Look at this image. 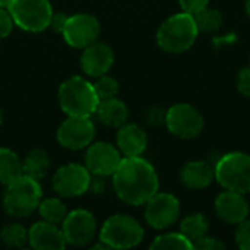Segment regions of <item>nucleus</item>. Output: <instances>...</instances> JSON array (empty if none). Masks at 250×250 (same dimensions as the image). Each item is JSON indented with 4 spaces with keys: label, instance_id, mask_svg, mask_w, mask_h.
Wrapping results in <instances>:
<instances>
[{
    "label": "nucleus",
    "instance_id": "nucleus-1",
    "mask_svg": "<svg viewBox=\"0 0 250 250\" xmlns=\"http://www.w3.org/2000/svg\"><path fill=\"white\" fill-rule=\"evenodd\" d=\"M113 188L123 202L133 207L145 205L158 192V174L146 160L125 157L113 173Z\"/></svg>",
    "mask_w": 250,
    "mask_h": 250
},
{
    "label": "nucleus",
    "instance_id": "nucleus-2",
    "mask_svg": "<svg viewBox=\"0 0 250 250\" xmlns=\"http://www.w3.org/2000/svg\"><path fill=\"white\" fill-rule=\"evenodd\" d=\"M198 26L193 15L180 12L166 19L157 31V42L167 53L188 51L198 38Z\"/></svg>",
    "mask_w": 250,
    "mask_h": 250
},
{
    "label": "nucleus",
    "instance_id": "nucleus-3",
    "mask_svg": "<svg viewBox=\"0 0 250 250\" xmlns=\"http://www.w3.org/2000/svg\"><path fill=\"white\" fill-rule=\"evenodd\" d=\"M98 103L94 85L82 76H72L59 88V105L67 116L91 117Z\"/></svg>",
    "mask_w": 250,
    "mask_h": 250
},
{
    "label": "nucleus",
    "instance_id": "nucleus-4",
    "mask_svg": "<svg viewBox=\"0 0 250 250\" xmlns=\"http://www.w3.org/2000/svg\"><path fill=\"white\" fill-rule=\"evenodd\" d=\"M41 198L42 189L40 186V180L22 174L12 183L6 185V190L3 195V208L12 217H28L35 209H38Z\"/></svg>",
    "mask_w": 250,
    "mask_h": 250
},
{
    "label": "nucleus",
    "instance_id": "nucleus-5",
    "mask_svg": "<svg viewBox=\"0 0 250 250\" xmlns=\"http://www.w3.org/2000/svg\"><path fill=\"white\" fill-rule=\"evenodd\" d=\"M215 180L226 189L243 195L250 193V155L245 152H229L223 155L215 167Z\"/></svg>",
    "mask_w": 250,
    "mask_h": 250
},
{
    "label": "nucleus",
    "instance_id": "nucleus-6",
    "mask_svg": "<svg viewBox=\"0 0 250 250\" xmlns=\"http://www.w3.org/2000/svg\"><path fill=\"white\" fill-rule=\"evenodd\" d=\"M144 234L142 226L135 218L117 214L103 224L100 240L105 243L108 249H130L142 242Z\"/></svg>",
    "mask_w": 250,
    "mask_h": 250
},
{
    "label": "nucleus",
    "instance_id": "nucleus-7",
    "mask_svg": "<svg viewBox=\"0 0 250 250\" xmlns=\"http://www.w3.org/2000/svg\"><path fill=\"white\" fill-rule=\"evenodd\" d=\"M7 10L13 23L28 32H41L51 23L50 0H12Z\"/></svg>",
    "mask_w": 250,
    "mask_h": 250
},
{
    "label": "nucleus",
    "instance_id": "nucleus-8",
    "mask_svg": "<svg viewBox=\"0 0 250 250\" xmlns=\"http://www.w3.org/2000/svg\"><path fill=\"white\" fill-rule=\"evenodd\" d=\"M166 126L180 139H193L201 135L205 120L190 104H176L166 111Z\"/></svg>",
    "mask_w": 250,
    "mask_h": 250
},
{
    "label": "nucleus",
    "instance_id": "nucleus-9",
    "mask_svg": "<svg viewBox=\"0 0 250 250\" xmlns=\"http://www.w3.org/2000/svg\"><path fill=\"white\" fill-rule=\"evenodd\" d=\"M101 25L98 19L88 13H76L67 16L62 35L73 48H85L95 42L100 37Z\"/></svg>",
    "mask_w": 250,
    "mask_h": 250
},
{
    "label": "nucleus",
    "instance_id": "nucleus-10",
    "mask_svg": "<svg viewBox=\"0 0 250 250\" xmlns=\"http://www.w3.org/2000/svg\"><path fill=\"white\" fill-rule=\"evenodd\" d=\"M95 126L89 117L69 116L57 129V141L63 148L78 151L92 144Z\"/></svg>",
    "mask_w": 250,
    "mask_h": 250
},
{
    "label": "nucleus",
    "instance_id": "nucleus-11",
    "mask_svg": "<svg viewBox=\"0 0 250 250\" xmlns=\"http://www.w3.org/2000/svg\"><path fill=\"white\" fill-rule=\"evenodd\" d=\"M54 190L64 198H75L83 195L91 188V173L85 166L66 164L60 167L53 177Z\"/></svg>",
    "mask_w": 250,
    "mask_h": 250
},
{
    "label": "nucleus",
    "instance_id": "nucleus-12",
    "mask_svg": "<svg viewBox=\"0 0 250 250\" xmlns=\"http://www.w3.org/2000/svg\"><path fill=\"white\" fill-rule=\"evenodd\" d=\"M145 205V220L155 230L173 226L180 217V202L171 193L157 192Z\"/></svg>",
    "mask_w": 250,
    "mask_h": 250
},
{
    "label": "nucleus",
    "instance_id": "nucleus-13",
    "mask_svg": "<svg viewBox=\"0 0 250 250\" xmlns=\"http://www.w3.org/2000/svg\"><path fill=\"white\" fill-rule=\"evenodd\" d=\"M62 231L67 245L85 246L97 233V221L92 212L86 209H75L67 212L62 223Z\"/></svg>",
    "mask_w": 250,
    "mask_h": 250
},
{
    "label": "nucleus",
    "instance_id": "nucleus-14",
    "mask_svg": "<svg viewBox=\"0 0 250 250\" xmlns=\"http://www.w3.org/2000/svg\"><path fill=\"white\" fill-rule=\"evenodd\" d=\"M122 152L111 144L97 142L88 146L85 154V167L95 176H113L122 163Z\"/></svg>",
    "mask_w": 250,
    "mask_h": 250
},
{
    "label": "nucleus",
    "instance_id": "nucleus-15",
    "mask_svg": "<svg viewBox=\"0 0 250 250\" xmlns=\"http://www.w3.org/2000/svg\"><path fill=\"white\" fill-rule=\"evenodd\" d=\"M114 62V53L105 42H92L83 48L81 56V67L91 78H100L105 75Z\"/></svg>",
    "mask_w": 250,
    "mask_h": 250
},
{
    "label": "nucleus",
    "instance_id": "nucleus-16",
    "mask_svg": "<svg viewBox=\"0 0 250 250\" xmlns=\"http://www.w3.org/2000/svg\"><path fill=\"white\" fill-rule=\"evenodd\" d=\"M215 212L227 224H240L249 217L250 208L243 193L226 190L215 199Z\"/></svg>",
    "mask_w": 250,
    "mask_h": 250
},
{
    "label": "nucleus",
    "instance_id": "nucleus-17",
    "mask_svg": "<svg viewBox=\"0 0 250 250\" xmlns=\"http://www.w3.org/2000/svg\"><path fill=\"white\" fill-rule=\"evenodd\" d=\"M28 242L34 249L38 250H62L67 246L62 229L57 224L47 221L35 223L28 230Z\"/></svg>",
    "mask_w": 250,
    "mask_h": 250
},
{
    "label": "nucleus",
    "instance_id": "nucleus-18",
    "mask_svg": "<svg viewBox=\"0 0 250 250\" xmlns=\"http://www.w3.org/2000/svg\"><path fill=\"white\" fill-rule=\"evenodd\" d=\"M145 130L135 123H125L117 133V148L125 157H141L146 149Z\"/></svg>",
    "mask_w": 250,
    "mask_h": 250
},
{
    "label": "nucleus",
    "instance_id": "nucleus-19",
    "mask_svg": "<svg viewBox=\"0 0 250 250\" xmlns=\"http://www.w3.org/2000/svg\"><path fill=\"white\" fill-rule=\"evenodd\" d=\"M214 180V167L205 161H190L182 170V183L189 189H205Z\"/></svg>",
    "mask_w": 250,
    "mask_h": 250
},
{
    "label": "nucleus",
    "instance_id": "nucleus-20",
    "mask_svg": "<svg viewBox=\"0 0 250 250\" xmlns=\"http://www.w3.org/2000/svg\"><path fill=\"white\" fill-rule=\"evenodd\" d=\"M95 114L104 125H108L113 127L123 126L125 123H127V119H129L127 105L116 97L101 100L97 105Z\"/></svg>",
    "mask_w": 250,
    "mask_h": 250
},
{
    "label": "nucleus",
    "instance_id": "nucleus-21",
    "mask_svg": "<svg viewBox=\"0 0 250 250\" xmlns=\"http://www.w3.org/2000/svg\"><path fill=\"white\" fill-rule=\"evenodd\" d=\"M50 168V157L42 149H32L22 161V174L41 180Z\"/></svg>",
    "mask_w": 250,
    "mask_h": 250
},
{
    "label": "nucleus",
    "instance_id": "nucleus-22",
    "mask_svg": "<svg viewBox=\"0 0 250 250\" xmlns=\"http://www.w3.org/2000/svg\"><path fill=\"white\" fill-rule=\"evenodd\" d=\"M22 176V161L18 154L9 148H0V183L9 185Z\"/></svg>",
    "mask_w": 250,
    "mask_h": 250
},
{
    "label": "nucleus",
    "instance_id": "nucleus-23",
    "mask_svg": "<svg viewBox=\"0 0 250 250\" xmlns=\"http://www.w3.org/2000/svg\"><path fill=\"white\" fill-rule=\"evenodd\" d=\"M208 229L209 223L204 214H190L186 218H183L180 224V233L192 243L207 236Z\"/></svg>",
    "mask_w": 250,
    "mask_h": 250
},
{
    "label": "nucleus",
    "instance_id": "nucleus-24",
    "mask_svg": "<svg viewBox=\"0 0 250 250\" xmlns=\"http://www.w3.org/2000/svg\"><path fill=\"white\" fill-rule=\"evenodd\" d=\"M38 211H40V215L44 221L51 223V224H57V226L62 224L67 215L66 205L56 198H48V199L41 201L38 205Z\"/></svg>",
    "mask_w": 250,
    "mask_h": 250
},
{
    "label": "nucleus",
    "instance_id": "nucleus-25",
    "mask_svg": "<svg viewBox=\"0 0 250 250\" xmlns=\"http://www.w3.org/2000/svg\"><path fill=\"white\" fill-rule=\"evenodd\" d=\"M151 249L190 250L193 249V243L182 233H166L154 239V242L151 243Z\"/></svg>",
    "mask_w": 250,
    "mask_h": 250
},
{
    "label": "nucleus",
    "instance_id": "nucleus-26",
    "mask_svg": "<svg viewBox=\"0 0 250 250\" xmlns=\"http://www.w3.org/2000/svg\"><path fill=\"white\" fill-rule=\"evenodd\" d=\"M198 31L199 32H214L221 28L223 25V16L218 10L209 9L208 6L202 9L201 12L193 15Z\"/></svg>",
    "mask_w": 250,
    "mask_h": 250
},
{
    "label": "nucleus",
    "instance_id": "nucleus-27",
    "mask_svg": "<svg viewBox=\"0 0 250 250\" xmlns=\"http://www.w3.org/2000/svg\"><path fill=\"white\" fill-rule=\"evenodd\" d=\"M0 239L7 248H22L28 242V231L21 224H7L1 229Z\"/></svg>",
    "mask_w": 250,
    "mask_h": 250
},
{
    "label": "nucleus",
    "instance_id": "nucleus-28",
    "mask_svg": "<svg viewBox=\"0 0 250 250\" xmlns=\"http://www.w3.org/2000/svg\"><path fill=\"white\" fill-rule=\"evenodd\" d=\"M98 81L94 83V89L97 92L98 100H107V98H113L117 95L119 92V82L107 75H103L100 78H97Z\"/></svg>",
    "mask_w": 250,
    "mask_h": 250
},
{
    "label": "nucleus",
    "instance_id": "nucleus-29",
    "mask_svg": "<svg viewBox=\"0 0 250 250\" xmlns=\"http://www.w3.org/2000/svg\"><path fill=\"white\" fill-rule=\"evenodd\" d=\"M236 230V243L242 250H250V220H245L237 224Z\"/></svg>",
    "mask_w": 250,
    "mask_h": 250
},
{
    "label": "nucleus",
    "instance_id": "nucleus-30",
    "mask_svg": "<svg viewBox=\"0 0 250 250\" xmlns=\"http://www.w3.org/2000/svg\"><path fill=\"white\" fill-rule=\"evenodd\" d=\"M226 245L215 239V237H209V236H204L202 239L196 240L193 243V249H199V250H217V249H224Z\"/></svg>",
    "mask_w": 250,
    "mask_h": 250
},
{
    "label": "nucleus",
    "instance_id": "nucleus-31",
    "mask_svg": "<svg viewBox=\"0 0 250 250\" xmlns=\"http://www.w3.org/2000/svg\"><path fill=\"white\" fill-rule=\"evenodd\" d=\"M236 86H237V91L242 95L250 97V66L249 67H243L239 72L237 81H236Z\"/></svg>",
    "mask_w": 250,
    "mask_h": 250
},
{
    "label": "nucleus",
    "instance_id": "nucleus-32",
    "mask_svg": "<svg viewBox=\"0 0 250 250\" xmlns=\"http://www.w3.org/2000/svg\"><path fill=\"white\" fill-rule=\"evenodd\" d=\"M13 29V19L6 7H0V40L6 38Z\"/></svg>",
    "mask_w": 250,
    "mask_h": 250
},
{
    "label": "nucleus",
    "instance_id": "nucleus-33",
    "mask_svg": "<svg viewBox=\"0 0 250 250\" xmlns=\"http://www.w3.org/2000/svg\"><path fill=\"white\" fill-rule=\"evenodd\" d=\"M180 7L183 12L195 15L198 12H201L202 9H205L209 3V0H179Z\"/></svg>",
    "mask_w": 250,
    "mask_h": 250
},
{
    "label": "nucleus",
    "instance_id": "nucleus-34",
    "mask_svg": "<svg viewBox=\"0 0 250 250\" xmlns=\"http://www.w3.org/2000/svg\"><path fill=\"white\" fill-rule=\"evenodd\" d=\"M66 19H67V16H66V15H63V13H57V15H54V13H53V18H51V23H50V26H51L54 31L62 32V29H63V26H64Z\"/></svg>",
    "mask_w": 250,
    "mask_h": 250
},
{
    "label": "nucleus",
    "instance_id": "nucleus-35",
    "mask_svg": "<svg viewBox=\"0 0 250 250\" xmlns=\"http://www.w3.org/2000/svg\"><path fill=\"white\" fill-rule=\"evenodd\" d=\"M10 1L12 0H0V7H6L7 9V6L10 4Z\"/></svg>",
    "mask_w": 250,
    "mask_h": 250
},
{
    "label": "nucleus",
    "instance_id": "nucleus-36",
    "mask_svg": "<svg viewBox=\"0 0 250 250\" xmlns=\"http://www.w3.org/2000/svg\"><path fill=\"white\" fill-rule=\"evenodd\" d=\"M246 13L249 15L250 18V0H246Z\"/></svg>",
    "mask_w": 250,
    "mask_h": 250
},
{
    "label": "nucleus",
    "instance_id": "nucleus-37",
    "mask_svg": "<svg viewBox=\"0 0 250 250\" xmlns=\"http://www.w3.org/2000/svg\"><path fill=\"white\" fill-rule=\"evenodd\" d=\"M1 122H3V113H1V108H0V125H1Z\"/></svg>",
    "mask_w": 250,
    "mask_h": 250
}]
</instances>
